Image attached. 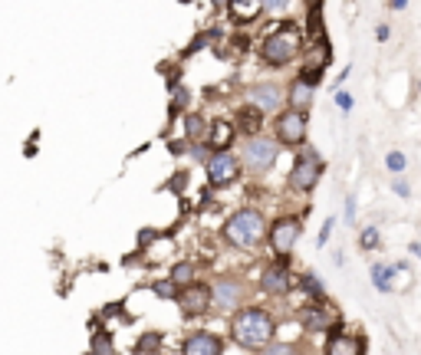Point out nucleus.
Here are the masks:
<instances>
[{
	"mask_svg": "<svg viewBox=\"0 0 421 355\" xmlns=\"http://www.w3.org/2000/svg\"><path fill=\"white\" fill-rule=\"evenodd\" d=\"M326 355H362L359 336H332L326 342Z\"/></svg>",
	"mask_w": 421,
	"mask_h": 355,
	"instance_id": "14",
	"label": "nucleus"
},
{
	"mask_svg": "<svg viewBox=\"0 0 421 355\" xmlns=\"http://www.w3.org/2000/svg\"><path fill=\"white\" fill-rule=\"evenodd\" d=\"M395 194H402V197H408V184H405V181H395Z\"/></svg>",
	"mask_w": 421,
	"mask_h": 355,
	"instance_id": "32",
	"label": "nucleus"
},
{
	"mask_svg": "<svg viewBox=\"0 0 421 355\" xmlns=\"http://www.w3.org/2000/svg\"><path fill=\"white\" fill-rule=\"evenodd\" d=\"M336 105H339L343 112H349V109H352V96H349V92H336Z\"/></svg>",
	"mask_w": 421,
	"mask_h": 355,
	"instance_id": "26",
	"label": "nucleus"
},
{
	"mask_svg": "<svg viewBox=\"0 0 421 355\" xmlns=\"http://www.w3.org/2000/svg\"><path fill=\"white\" fill-rule=\"evenodd\" d=\"M234 178H237V158H234V155H227V151L210 155V162H208V181L210 184H230Z\"/></svg>",
	"mask_w": 421,
	"mask_h": 355,
	"instance_id": "8",
	"label": "nucleus"
},
{
	"mask_svg": "<svg viewBox=\"0 0 421 355\" xmlns=\"http://www.w3.org/2000/svg\"><path fill=\"white\" fill-rule=\"evenodd\" d=\"M336 323V316H332V310H310V325H316V329H323V325Z\"/></svg>",
	"mask_w": 421,
	"mask_h": 355,
	"instance_id": "20",
	"label": "nucleus"
},
{
	"mask_svg": "<svg viewBox=\"0 0 421 355\" xmlns=\"http://www.w3.org/2000/svg\"><path fill=\"white\" fill-rule=\"evenodd\" d=\"M244 162L250 164L254 171H267L273 162H277V142H270V138H250L247 142V148H244Z\"/></svg>",
	"mask_w": 421,
	"mask_h": 355,
	"instance_id": "5",
	"label": "nucleus"
},
{
	"mask_svg": "<svg viewBox=\"0 0 421 355\" xmlns=\"http://www.w3.org/2000/svg\"><path fill=\"white\" fill-rule=\"evenodd\" d=\"M385 164H389L391 171H402V168H405V155H402V151H391L389 158H385Z\"/></svg>",
	"mask_w": 421,
	"mask_h": 355,
	"instance_id": "24",
	"label": "nucleus"
},
{
	"mask_svg": "<svg viewBox=\"0 0 421 355\" xmlns=\"http://www.w3.org/2000/svg\"><path fill=\"white\" fill-rule=\"evenodd\" d=\"M155 293L165 296V299H171V296H175V283H158V286H155Z\"/></svg>",
	"mask_w": 421,
	"mask_h": 355,
	"instance_id": "28",
	"label": "nucleus"
},
{
	"mask_svg": "<svg viewBox=\"0 0 421 355\" xmlns=\"http://www.w3.org/2000/svg\"><path fill=\"white\" fill-rule=\"evenodd\" d=\"M296 237H300V221L296 217H283V221L273 224L270 230V247L280 257H286V253L293 250V244H296Z\"/></svg>",
	"mask_w": 421,
	"mask_h": 355,
	"instance_id": "6",
	"label": "nucleus"
},
{
	"mask_svg": "<svg viewBox=\"0 0 421 355\" xmlns=\"http://www.w3.org/2000/svg\"><path fill=\"white\" fill-rule=\"evenodd\" d=\"M230 138H234V129H230L227 122H217V125H214V132H210V145L217 148V151H224Z\"/></svg>",
	"mask_w": 421,
	"mask_h": 355,
	"instance_id": "17",
	"label": "nucleus"
},
{
	"mask_svg": "<svg viewBox=\"0 0 421 355\" xmlns=\"http://www.w3.org/2000/svg\"><path fill=\"white\" fill-rule=\"evenodd\" d=\"M191 277H195L191 263H178L175 270H171V283H175V286H178V283H191Z\"/></svg>",
	"mask_w": 421,
	"mask_h": 355,
	"instance_id": "21",
	"label": "nucleus"
},
{
	"mask_svg": "<svg viewBox=\"0 0 421 355\" xmlns=\"http://www.w3.org/2000/svg\"><path fill=\"white\" fill-rule=\"evenodd\" d=\"M290 103H293V112H303V116H306V109L313 103V86H306L303 79H296V83L290 86Z\"/></svg>",
	"mask_w": 421,
	"mask_h": 355,
	"instance_id": "16",
	"label": "nucleus"
},
{
	"mask_svg": "<svg viewBox=\"0 0 421 355\" xmlns=\"http://www.w3.org/2000/svg\"><path fill=\"white\" fill-rule=\"evenodd\" d=\"M280 103H283V89L273 86V83H260V86L250 89V105L257 112H273Z\"/></svg>",
	"mask_w": 421,
	"mask_h": 355,
	"instance_id": "9",
	"label": "nucleus"
},
{
	"mask_svg": "<svg viewBox=\"0 0 421 355\" xmlns=\"http://www.w3.org/2000/svg\"><path fill=\"white\" fill-rule=\"evenodd\" d=\"M178 303H181V310H184V316H201L210 303V290L208 286H184Z\"/></svg>",
	"mask_w": 421,
	"mask_h": 355,
	"instance_id": "11",
	"label": "nucleus"
},
{
	"mask_svg": "<svg viewBox=\"0 0 421 355\" xmlns=\"http://www.w3.org/2000/svg\"><path fill=\"white\" fill-rule=\"evenodd\" d=\"M227 240L237 244V247H257L260 237H263V217L257 211H241L227 221Z\"/></svg>",
	"mask_w": 421,
	"mask_h": 355,
	"instance_id": "3",
	"label": "nucleus"
},
{
	"mask_svg": "<svg viewBox=\"0 0 421 355\" xmlns=\"http://www.w3.org/2000/svg\"><path fill=\"white\" fill-rule=\"evenodd\" d=\"M352 217H356V201L349 197V201H346V221H352Z\"/></svg>",
	"mask_w": 421,
	"mask_h": 355,
	"instance_id": "31",
	"label": "nucleus"
},
{
	"mask_svg": "<svg viewBox=\"0 0 421 355\" xmlns=\"http://www.w3.org/2000/svg\"><path fill=\"white\" fill-rule=\"evenodd\" d=\"M263 10V3H230V14L241 17V20H250V17H257Z\"/></svg>",
	"mask_w": 421,
	"mask_h": 355,
	"instance_id": "19",
	"label": "nucleus"
},
{
	"mask_svg": "<svg viewBox=\"0 0 421 355\" xmlns=\"http://www.w3.org/2000/svg\"><path fill=\"white\" fill-rule=\"evenodd\" d=\"M181 103H188V92H181V89H175V103H171V112H178Z\"/></svg>",
	"mask_w": 421,
	"mask_h": 355,
	"instance_id": "30",
	"label": "nucleus"
},
{
	"mask_svg": "<svg viewBox=\"0 0 421 355\" xmlns=\"http://www.w3.org/2000/svg\"><path fill=\"white\" fill-rule=\"evenodd\" d=\"M303 286H306L313 296H323V286H319V280H316V277H306V280H303Z\"/></svg>",
	"mask_w": 421,
	"mask_h": 355,
	"instance_id": "27",
	"label": "nucleus"
},
{
	"mask_svg": "<svg viewBox=\"0 0 421 355\" xmlns=\"http://www.w3.org/2000/svg\"><path fill=\"white\" fill-rule=\"evenodd\" d=\"M263 290H270V293H286L290 290V270L286 263H273L263 270Z\"/></svg>",
	"mask_w": 421,
	"mask_h": 355,
	"instance_id": "13",
	"label": "nucleus"
},
{
	"mask_svg": "<svg viewBox=\"0 0 421 355\" xmlns=\"http://www.w3.org/2000/svg\"><path fill=\"white\" fill-rule=\"evenodd\" d=\"M277 135H280V142L283 145H300L303 138H306V116L303 112H283L280 122H277Z\"/></svg>",
	"mask_w": 421,
	"mask_h": 355,
	"instance_id": "7",
	"label": "nucleus"
},
{
	"mask_svg": "<svg viewBox=\"0 0 421 355\" xmlns=\"http://www.w3.org/2000/svg\"><path fill=\"white\" fill-rule=\"evenodd\" d=\"M184 132L191 135V138H201V135H204V118L188 116V118H184Z\"/></svg>",
	"mask_w": 421,
	"mask_h": 355,
	"instance_id": "22",
	"label": "nucleus"
},
{
	"mask_svg": "<svg viewBox=\"0 0 421 355\" xmlns=\"http://www.w3.org/2000/svg\"><path fill=\"white\" fill-rule=\"evenodd\" d=\"M332 227H336V221H332V217H330V221L323 224V234H319V240H316V244H319V247H323V244H326V240H330V234H332Z\"/></svg>",
	"mask_w": 421,
	"mask_h": 355,
	"instance_id": "29",
	"label": "nucleus"
},
{
	"mask_svg": "<svg viewBox=\"0 0 421 355\" xmlns=\"http://www.w3.org/2000/svg\"><path fill=\"white\" fill-rule=\"evenodd\" d=\"M319 175H323V162L316 158V151H303L293 164V171H290V184L296 191H310V188H316Z\"/></svg>",
	"mask_w": 421,
	"mask_h": 355,
	"instance_id": "4",
	"label": "nucleus"
},
{
	"mask_svg": "<svg viewBox=\"0 0 421 355\" xmlns=\"http://www.w3.org/2000/svg\"><path fill=\"white\" fill-rule=\"evenodd\" d=\"M263 355H296V349H293V345H280V342H277V345H267V349H263Z\"/></svg>",
	"mask_w": 421,
	"mask_h": 355,
	"instance_id": "25",
	"label": "nucleus"
},
{
	"mask_svg": "<svg viewBox=\"0 0 421 355\" xmlns=\"http://www.w3.org/2000/svg\"><path fill=\"white\" fill-rule=\"evenodd\" d=\"M221 339L217 336H210V332H197V336H191V339L181 345V352L184 355H221Z\"/></svg>",
	"mask_w": 421,
	"mask_h": 355,
	"instance_id": "12",
	"label": "nucleus"
},
{
	"mask_svg": "<svg viewBox=\"0 0 421 355\" xmlns=\"http://www.w3.org/2000/svg\"><path fill=\"white\" fill-rule=\"evenodd\" d=\"M237 125H241L244 132H257V129H260V112H257L254 105H250V109H244L241 116H237Z\"/></svg>",
	"mask_w": 421,
	"mask_h": 355,
	"instance_id": "18",
	"label": "nucleus"
},
{
	"mask_svg": "<svg viewBox=\"0 0 421 355\" xmlns=\"http://www.w3.org/2000/svg\"><path fill=\"white\" fill-rule=\"evenodd\" d=\"M234 339L244 349H267L273 339V319L263 310H244L234 319Z\"/></svg>",
	"mask_w": 421,
	"mask_h": 355,
	"instance_id": "1",
	"label": "nucleus"
},
{
	"mask_svg": "<svg viewBox=\"0 0 421 355\" xmlns=\"http://www.w3.org/2000/svg\"><path fill=\"white\" fill-rule=\"evenodd\" d=\"M214 299H217V306H224V310H234L237 306V299H241V286L230 280H221L214 286Z\"/></svg>",
	"mask_w": 421,
	"mask_h": 355,
	"instance_id": "15",
	"label": "nucleus"
},
{
	"mask_svg": "<svg viewBox=\"0 0 421 355\" xmlns=\"http://www.w3.org/2000/svg\"><path fill=\"white\" fill-rule=\"evenodd\" d=\"M395 280H408V283H411V273H408L405 263H398V266L376 263V266H372V283H376V290L389 293V290H395Z\"/></svg>",
	"mask_w": 421,
	"mask_h": 355,
	"instance_id": "10",
	"label": "nucleus"
},
{
	"mask_svg": "<svg viewBox=\"0 0 421 355\" xmlns=\"http://www.w3.org/2000/svg\"><path fill=\"white\" fill-rule=\"evenodd\" d=\"M300 46H303L300 30L293 27V23H283L277 33H270L263 40V59L273 63V66H283V63H290V59L300 53Z\"/></svg>",
	"mask_w": 421,
	"mask_h": 355,
	"instance_id": "2",
	"label": "nucleus"
},
{
	"mask_svg": "<svg viewBox=\"0 0 421 355\" xmlns=\"http://www.w3.org/2000/svg\"><path fill=\"white\" fill-rule=\"evenodd\" d=\"M365 250H372V247H378V230L376 227H369V230H362V240H359Z\"/></svg>",
	"mask_w": 421,
	"mask_h": 355,
	"instance_id": "23",
	"label": "nucleus"
}]
</instances>
